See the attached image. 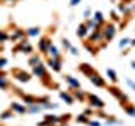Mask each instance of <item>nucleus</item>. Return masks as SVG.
I'll use <instances>...</instances> for the list:
<instances>
[{"mask_svg":"<svg viewBox=\"0 0 135 126\" xmlns=\"http://www.w3.org/2000/svg\"><path fill=\"white\" fill-rule=\"evenodd\" d=\"M84 25L88 27V30H95V29H101V27H100V25L96 24L93 19H86V22H84Z\"/></svg>","mask_w":135,"mask_h":126,"instance_id":"cd10ccee","label":"nucleus"},{"mask_svg":"<svg viewBox=\"0 0 135 126\" xmlns=\"http://www.w3.org/2000/svg\"><path fill=\"white\" fill-rule=\"evenodd\" d=\"M130 45H132V47H135V39H130Z\"/></svg>","mask_w":135,"mask_h":126,"instance_id":"603ef678","label":"nucleus"},{"mask_svg":"<svg viewBox=\"0 0 135 126\" xmlns=\"http://www.w3.org/2000/svg\"><path fill=\"white\" fill-rule=\"evenodd\" d=\"M8 86H10V81L7 79V76L2 69L0 71V89H8Z\"/></svg>","mask_w":135,"mask_h":126,"instance_id":"aec40b11","label":"nucleus"},{"mask_svg":"<svg viewBox=\"0 0 135 126\" xmlns=\"http://www.w3.org/2000/svg\"><path fill=\"white\" fill-rule=\"evenodd\" d=\"M76 121H78L79 124H88V121H90V118H88L86 114H78V116H76Z\"/></svg>","mask_w":135,"mask_h":126,"instance_id":"473e14b6","label":"nucleus"},{"mask_svg":"<svg viewBox=\"0 0 135 126\" xmlns=\"http://www.w3.org/2000/svg\"><path fill=\"white\" fill-rule=\"evenodd\" d=\"M47 56H49V57H61V54H59V49L56 47V45L51 44L49 49H47Z\"/></svg>","mask_w":135,"mask_h":126,"instance_id":"bb28decb","label":"nucleus"},{"mask_svg":"<svg viewBox=\"0 0 135 126\" xmlns=\"http://www.w3.org/2000/svg\"><path fill=\"white\" fill-rule=\"evenodd\" d=\"M15 52H22V54H27V56H31V54H34V47L31 44H17L15 47H14Z\"/></svg>","mask_w":135,"mask_h":126,"instance_id":"4468645a","label":"nucleus"},{"mask_svg":"<svg viewBox=\"0 0 135 126\" xmlns=\"http://www.w3.org/2000/svg\"><path fill=\"white\" fill-rule=\"evenodd\" d=\"M12 116H14V111H12V109L0 113V119H2V121H8V119H12Z\"/></svg>","mask_w":135,"mask_h":126,"instance_id":"c85d7f7f","label":"nucleus"},{"mask_svg":"<svg viewBox=\"0 0 135 126\" xmlns=\"http://www.w3.org/2000/svg\"><path fill=\"white\" fill-rule=\"evenodd\" d=\"M0 2H3V3H12L14 0H0Z\"/></svg>","mask_w":135,"mask_h":126,"instance_id":"864d4df0","label":"nucleus"},{"mask_svg":"<svg viewBox=\"0 0 135 126\" xmlns=\"http://www.w3.org/2000/svg\"><path fill=\"white\" fill-rule=\"evenodd\" d=\"M86 94H88V92H84L83 89H74L73 91L74 101H86Z\"/></svg>","mask_w":135,"mask_h":126,"instance_id":"412c9836","label":"nucleus"},{"mask_svg":"<svg viewBox=\"0 0 135 126\" xmlns=\"http://www.w3.org/2000/svg\"><path fill=\"white\" fill-rule=\"evenodd\" d=\"M86 49H88V50H90V52L93 54V56H95V52H96V50H95V49H93V47H91V45H90V44H86Z\"/></svg>","mask_w":135,"mask_h":126,"instance_id":"de8ad7c7","label":"nucleus"},{"mask_svg":"<svg viewBox=\"0 0 135 126\" xmlns=\"http://www.w3.org/2000/svg\"><path fill=\"white\" fill-rule=\"evenodd\" d=\"M10 40V34L7 30H0V44H3V42Z\"/></svg>","mask_w":135,"mask_h":126,"instance_id":"7c9ffc66","label":"nucleus"},{"mask_svg":"<svg viewBox=\"0 0 135 126\" xmlns=\"http://www.w3.org/2000/svg\"><path fill=\"white\" fill-rule=\"evenodd\" d=\"M90 82L93 84V86H96V87H107V81H105V79L101 77L98 72H95L90 77Z\"/></svg>","mask_w":135,"mask_h":126,"instance_id":"f8f14e48","label":"nucleus"},{"mask_svg":"<svg viewBox=\"0 0 135 126\" xmlns=\"http://www.w3.org/2000/svg\"><path fill=\"white\" fill-rule=\"evenodd\" d=\"M14 2H20V0H14Z\"/></svg>","mask_w":135,"mask_h":126,"instance_id":"6e6d98bb","label":"nucleus"},{"mask_svg":"<svg viewBox=\"0 0 135 126\" xmlns=\"http://www.w3.org/2000/svg\"><path fill=\"white\" fill-rule=\"evenodd\" d=\"M62 47H64V49H71L73 45H71V42L68 40V39H62Z\"/></svg>","mask_w":135,"mask_h":126,"instance_id":"58836bf2","label":"nucleus"},{"mask_svg":"<svg viewBox=\"0 0 135 126\" xmlns=\"http://www.w3.org/2000/svg\"><path fill=\"white\" fill-rule=\"evenodd\" d=\"M14 79L15 81H19V82H29L32 79V74L31 72H27V71H22V69H14Z\"/></svg>","mask_w":135,"mask_h":126,"instance_id":"7ed1b4c3","label":"nucleus"},{"mask_svg":"<svg viewBox=\"0 0 135 126\" xmlns=\"http://www.w3.org/2000/svg\"><path fill=\"white\" fill-rule=\"evenodd\" d=\"M42 62L41 59V54H31V57H29V66L34 67V66H39Z\"/></svg>","mask_w":135,"mask_h":126,"instance_id":"4be33fe9","label":"nucleus"},{"mask_svg":"<svg viewBox=\"0 0 135 126\" xmlns=\"http://www.w3.org/2000/svg\"><path fill=\"white\" fill-rule=\"evenodd\" d=\"M56 108H57V104L51 101V103H47V104H46V108H44V109H56Z\"/></svg>","mask_w":135,"mask_h":126,"instance_id":"ea45409f","label":"nucleus"},{"mask_svg":"<svg viewBox=\"0 0 135 126\" xmlns=\"http://www.w3.org/2000/svg\"><path fill=\"white\" fill-rule=\"evenodd\" d=\"M93 113H95V111H93V109H91V108H86V109H84V111H83V114H86L88 118H90V116L93 114Z\"/></svg>","mask_w":135,"mask_h":126,"instance_id":"79ce46f5","label":"nucleus"},{"mask_svg":"<svg viewBox=\"0 0 135 126\" xmlns=\"http://www.w3.org/2000/svg\"><path fill=\"white\" fill-rule=\"evenodd\" d=\"M10 109L15 113V114H27V106H25L24 103H12L10 104Z\"/></svg>","mask_w":135,"mask_h":126,"instance_id":"ddd939ff","label":"nucleus"},{"mask_svg":"<svg viewBox=\"0 0 135 126\" xmlns=\"http://www.w3.org/2000/svg\"><path fill=\"white\" fill-rule=\"evenodd\" d=\"M86 101L90 103L91 108H96V109H103L105 108V101L101 98H98L96 94H90V92H88V94H86Z\"/></svg>","mask_w":135,"mask_h":126,"instance_id":"20e7f679","label":"nucleus"},{"mask_svg":"<svg viewBox=\"0 0 135 126\" xmlns=\"http://www.w3.org/2000/svg\"><path fill=\"white\" fill-rule=\"evenodd\" d=\"M14 91H17V92H19L20 99H22V103L25 104V106H31V104H34V103H37V98H36V96H32V94H27V92H24V91L17 89V87H15Z\"/></svg>","mask_w":135,"mask_h":126,"instance_id":"423d86ee","label":"nucleus"},{"mask_svg":"<svg viewBox=\"0 0 135 126\" xmlns=\"http://www.w3.org/2000/svg\"><path fill=\"white\" fill-rule=\"evenodd\" d=\"M107 87H108V92H110V94H113L118 101H120L122 106H123V104H127V103H130L128 96H127L125 92L120 89V87H117V86H107Z\"/></svg>","mask_w":135,"mask_h":126,"instance_id":"f257e3e1","label":"nucleus"},{"mask_svg":"<svg viewBox=\"0 0 135 126\" xmlns=\"http://www.w3.org/2000/svg\"><path fill=\"white\" fill-rule=\"evenodd\" d=\"M24 37H27V35H25V30L20 27H14V30L10 32V40H14V42H19Z\"/></svg>","mask_w":135,"mask_h":126,"instance_id":"9b49d317","label":"nucleus"},{"mask_svg":"<svg viewBox=\"0 0 135 126\" xmlns=\"http://www.w3.org/2000/svg\"><path fill=\"white\" fill-rule=\"evenodd\" d=\"M31 69H32V76H36V77H44V76L46 74H47V66H46L44 64V62H41V64L39 66H34V67H31Z\"/></svg>","mask_w":135,"mask_h":126,"instance_id":"0eeeda50","label":"nucleus"},{"mask_svg":"<svg viewBox=\"0 0 135 126\" xmlns=\"http://www.w3.org/2000/svg\"><path fill=\"white\" fill-rule=\"evenodd\" d=\"M44 119L49 123V126H52V124H59V116H57V114H46V116H44Z\"/></svg>","mask_w":135,"mask_h":126,"instance_id":"393cba45","label":"nucleus"},{"mask_svg":"<svg viewBox=\"0 0 135 126\" xmlns=\"http://www.w3.org/2000/svg\"><path fill=\"white\" fill-rule=\"evenodd\" d=\"M107 76L110 77V81H112L113 84H115V82L118 81V76H117V72H115V71H113V69H110V67L107 69Z\"/></svg>","mask_w":135,"mask_h":126,"instance_id":"c756f323","label":"nucleus"},{"mask_svg":"<svg viewBox=\"0 0 135 126\" xmlns=\"http://www.w3.org/2000/svg\"><path fill=\"white\" fill-rule=\"evenodd\" d=\"M100 40H105L103 30H101V29H95V30H91L90 37H88V42H100Z\"/></svg>","mask_w":135,"mask_h":126,"instance_id":"2eb2a0df","label":"nucleus"},{"mask_svg":"<svg viewBox=\"0 0 135 126\" xmlns=\"http://www.w3.org/2000/svg\"><path fill=\"white\" fill-rule=\"evenodd\" d=\"M25 35L27 37H39L41 35V27H29L25 30Z\"/></svg>","mask_w":135,"mask_h":126,"instance_id":"5701e85b","label":"nucleus"},{"mask_svg":"<svg viewBox=\"0 0 135 126\" xmlns=\"http://www.w3.org/2000/svg\"><path fill=\"white\" fill-rule=\"evenodd\" d=\"M88 126H101V123L98 119H90L88 121Z\"/></svg>","mask_w":135,"mask_h":126,"instance_id":"4c0bfd02","label":"nucleus"},{"mask_svg":"<svg viewBox=\"0 0 135 126\" xmlns=\"http://www.w3.org/2000/svg\"><path fill=\"white\" fill-rule=\"evenodd\" d=\"M130 67H132V69L135 71V61H132V62H130Z\"/></svg>","mask_w":135,"mask_h":126,"instance_id":"5fc2aeb1","label":"nucleus"},{"mask_svg":"<svg viewBox=\"0 0 135 126\" xmlns=\"http://www.w3.org/2000/svg\"><path fill=\"white\" fill-rule=\"evenodd\" d=\"M93 20H95V22L98 24L100 27H103V25H105V15L101 14V12H95V15H93Z\"/></svg>","mask_w":135,"mask_h":126,"instance_id":"a878e982","label":"nucleus"},{"mask_svg":"<svg viewBox=\"0 0 135 126\" xmlns=\"http://www.w3.org/2000/svg\"><path fill=\"white\" fill-rule=\"evenodd\" d=\"M79 2H81V0H71V2H69V5H71V7H76Z\"/></svg>","mask_w":135,"mask_h":126,"instance_id":"49530a36","label":"nucleus"},{"mask_svg":"<svg viewBox=\"0 0 135 126\" xmlns=\"http://www.w3.org/2000/svg\"><path fill=\"white\" fill-rule=\"evenodd\" d=\"M117 12H118V14H122V15H130V14H132V12H130V7L127 5L125 2H120V3H118Z\"/></svg>","mask_w":135,"mask_h":126,"instance_id":"6ab92c4d","label":"nucleus"},{"mask_svg":"<svg viewBox=\"0 0 135 126\" xmlns=\"http://www.w3.org/2000/svg\"><path fill=\"white\" fill-rule=\"evenodd\" d=\"M105 123L107 124H122L118 119H115V118H108V116H107V121H105Z\"/></svg>","mask_w":135,"mask_h":126,"instance_id":"c9c22d12","label":"nucleus"},{"mask_svg":"<svg viewBox=\"0 0 135 126\" xmlns=\"http://www.w3.org/2000/svg\"><path fill=\"white\" fill-rule=\"evenodd\" d=\"M88 32H90V30H88V27H86L84 24H79L78 29H76V35H78L79 39H84V37H88Z\"/></svg>","mask_w":135,"mask_h":126,"instance_id":"f3484780","label":"nucleus"},{"mask_svg":"<svg viewBox=\"0 0 135 126\" xmlns=\"http://www.w3.org/2000/svg\"><path fill=\"white\" fill-rule=\"evenodd\" d=\"M122 108H123V111H125L130 118H135V106H133L132 103H127V104H123Z\"/></svg>","mask_w":135,"mask_h":126,"instance_id":"b1692460","label":"nucleus"},{"mask_svg":"<svg viewBox=\"0 0 135 126\" xmlns=\"http://www.w3.org/2000/svg\"><path fill=\"white\" fill-rule=\"evenodd\" d=\"M83 15H84V19H91V10H90V8H86Z\"/></svg>","mask_w":135,"mask_h":126,"instance_id":"37998d69","label":"nucleus"},{"mask_svg":"<svg viewBox=\"0 0 135 126\" xmlns=\"http://www.w3.org/2000/svg\"><path fill=\"white\" fill-rule=\"evenodd\" d=\"M127 45H130V39H127V37H123V39L118 42V47H120V49H125Z\"/></svg>","mask_w":135,"mask_h":126,"instance_id":"72a5a7b5","label":"nucleus"},{"mask_svg":"<svg viewBox=\"0 0 135 126\" xmlns=\"http://www.w3.org/2000/svg\"><path fill=\"white\" fill-rule=\"evenodd\" d=\"M51 44H52V40H51L49 37H41L39 42H37V49H39L42 54H47V49H49Z\"/></svg>","mask_w":135,"mask_h":126,"instance_id":"1a4fd4ad","label":"nucleus"},{"mask_svg":"<svg viewBox=\"0 0 135 126\" xmlns=\"http://www.w3.org/2000/svg\"><path fill=\"white\" fill-rule=\"evenodd\" d=\"M37 126H49V123L46 119H42V121H39V123H37Z\"/></svg>","mask_w":135,"mask_h":126,"instance_id":"a18cd8bd","label":"nucleus"},{"mask_svg":"<svg viewBox=\"0 0 135 126\" xmlns=\"http://www.w3.org/2000/svg\"><path fill=\"white\" fill-rule=\"evenodd\" d=\"M64 82H66V86L69 87V89H81V81H78L76 77H73V76H66L64 77Z\"/></svg>","mask_w":135,"mask_h":126,"instance_id":"6e6552de","label":"nucleus"},{"mask_svg":"<svg viewBox=\"0 0 135 126\" xmlns=\"http://www.w3.org/2000/svg\"><path fill=\"white\" fill-rule=\"evenodd\" d=\"M112 20H113V22H118V20H120V15H118V12H112Z\"/></svg>","mask_w":135,"mask_h":126,"instance_id":"a19ab883","label":"nucleus"},{"mask_svg":"<svg viewBox=\"0 0 135 126\" xmlns=\"http://www.w3.org/2000/svg\"><path fill=\"white\" fill-rule=\"evenodd\" d=\"M46 66H47L51 71H54V72H61L62 61H61V57H49L47 62H46Z\"/></svg>","mask_w":135,"mask_h":126,"instance_id":"39448f33","label":"nucleus"},{"mask_svg":"<svg viewBox=\"0 0 135 126\" xmlns=\"http://www.w3.org/2000/svg\"><path fill=\"white\" fill-rule=\"evenodd\" d=\"M122 2H125V3H127V5H130V3H132V2H133V0H122Z\"/></svg>","mask_w":135,"mask_h":126,"instance_id":"3c124183","label":"nucleus"},{"mask_svg":"<svg viewBox=\"0 0 135 126\" xmlns=\"http://www.w3.org/2000/svg\"><path fill=\"white\" fill-rule=\"evenodd\" d=\"M59 98L64 101V103H68V104H73L74 103L73 92H69V91H61V92H59Z\"/></svg>","mask_w":135,"mask_h":126,"instance_id":"dca6fc26","label":"nucleus"},{"mask_svg":"<svg viewBox=\"0 0 135 126\" xmlns=\"http://www.w3.org/2000/svg\"><path fill=\"white\" fill-rule=\"evenodd\" d=\"M128 7H130V12H135V3H130Z\"/></svg>","mask_w":135,"mask_h":126,"instance_id":"8fccbe9b","label":"nucleus"},{"mask_svg":"<svg viewBox=\"0 0 135 126\" xmlns=\"http://www.w3.org/2000/svg\"><path fill=\"white\" fill-rule=\"evenodd\" d=\"M37 103H39L42 108H46V104L51 103V98L49 96H41V98H37Z\"/></svg>","mask_w":135,"mask_h":126,"instance_id":"2f4dec72","label":"nucleus"},{"mask_svg":"<svg viewBox=\"0 0 135 126\" xmlns=\"http://www.w3.org/2000/svg\"><path fill=\"white\" fill-rule=\"evenodd\" d=\"M42 109L44 108H42L39 103H34V104H31V106H27V114H39Z\"/></svg>","mask_w":135,"mask_h":126,"instance_id":"a211bd4d","label":"nucleus"},{"mask_svg":"<svg viewBox=\"0 0 135 126\" xmlns=\"http://www.w3.org/2000/svg\"><path fill=\"white\" fill-rule=\"evenodd\" d=\"M7 64H8V59L7 57H0V71H2L3 67H7Z\"/></svg>","mask_w":135,"mask_h":126,"instance_id":"e433bc0d","label":"nucleus"},{"mask_svg":"<svg viewBox=\"0 0 135 126\" xmlns=\"http://www.w3.org/2000/svg\"><path fill=\"white\" fill-rule=\"evenodd\" d=\"M69 52L73 54V56H78V49H76V47H71V49H69Z\"/></svg>","mask_w":135,"mask_h":126,"instance_id":"09e8293b","label":"nucleus"},{"mask_svg":"<svg viewBox=\"0 0 135 126\" xmlns=\"http://www.w3.org/2000/svg\"><path fill=\"white\" fill-rule=\"evenodd\" d=\"M101 30H103V37H105V40L110 42L113 39V37L117 35V25L113 24V22H110V24H105L103 27H101Z\"/></svg>","mask_w":135,"mask_h":126,"instance_id":"f03ea898","label":"nucleus"},{"mask_svg":"<svg viewBox=\"0 0 135 126\" xmlns=\"http://www.w3.org/2000/svg\"><path fill=\"white\" fill-rule=\"evenodd\" d=\"M69 119H71V114H69V113H68V114L59 116V124H64V123H68Z\"/></svg>","mask_w":135,"mask_h":126,"instance_id":"f704fd0d","label":"nucleus"},{"mask_svg":"<svg viewBox=\"0 0 135 126\" xmlns=\"http://www.w3.org/2000/svg\"><path fill=\"white\" fill-rule=\"evenodd\" d=\"M127 84H128V86H130V87H132V89L135 91V82L132 81V79H127Z\"/></svg>","mask_w":135,"mask_h":126,"instance_id":"c03bdc74","label":"nucleus"},{"mask_svg":"<svg viewBox=\"0 0 135 126\" xmlns=\"http://www.w3.org/2000/svg\"><path fill=\"white\" fill-rule=\"evenodd\" d=\"M78 69L81 71V72H83L84 76H86V77H91V76L96 72V71H95V67H93L91 64H88V62H81V64L78 66Z\"/></svg>","mask_w":135,"mask_h":126,"instance_id":"9d476101","label":"nucleus"}]
</instances>
